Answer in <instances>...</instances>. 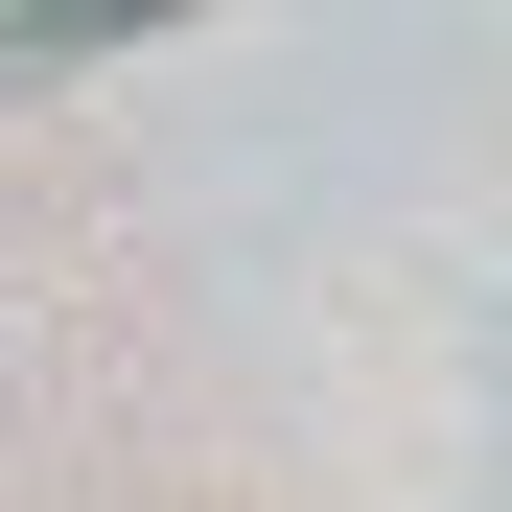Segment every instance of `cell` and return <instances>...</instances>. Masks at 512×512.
<instances>
[{"label": "cell", "instance_id": "obj_1", "mask_svg": "<svg viewBox=\"0 0 512 512\" xmlns=\"http://www.w3.org/2000/svg\"><path fill=\"white\" fill-rule=\"evenodd\" d=\"M163 24H187V0H0V94L70 70V47H163Z\"/></svg>", "mask_w": 512, "mask_h": 512}]
</instances>
